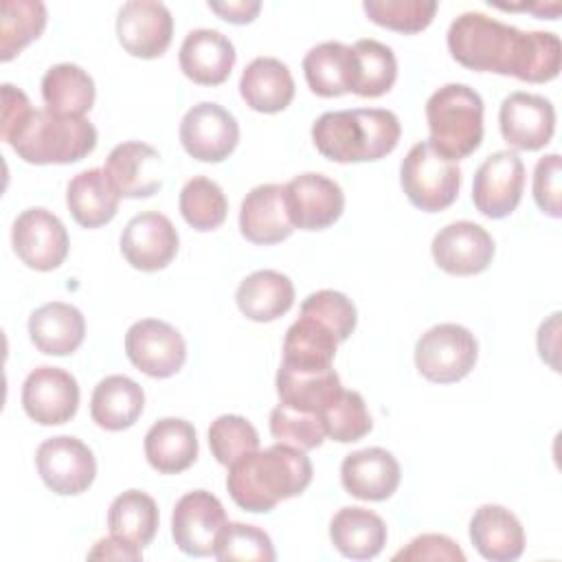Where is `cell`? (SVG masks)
<instances>
[{
	"label": "cell",
	"mask_w": 562,
	"mask_h": 562,
	"mask_svg": "<svg viewBox=\"0 0 562 562\" xmlns=\"http://www.w3.org/2000/svg\"><path fill=\"white\" fill-rule=\"evenodd\" d=\"M448 50L461 66L544 83L558 77L562 48L555 33L520 31L479 11L457 15L448 29Z\"/></svg>",
	"instance_id": "6da1fadb"
},
{
	"label": "cell",
	"mask_w": 562,
	"mask_h": 562,
	"mask_svg": "<svg viewBox=\"0 0 562 562\" xmlns=\"http://www.w3.org/2000/svg\"><path fill=\"white\" fill-rule=\"evenodd\" d=\"M312 461L305 450L279 441L263 450L257 448L228 465L226 487L235 505L266 514L281 501L303 494L312 483Z\"/></svg>",
	"instance_id": "7a4b0ae2"
},
{
	"label": "cell",
	"mask_w": 562,
	"mask_h": 562,
	"mask_svg": "<svg viewBox=\"0 0 562 562\" xmlns=\"http://www.w3.org/2000/svg\"><path fill=\"white\" fill-rule=\"evenodd\" d=\"M400 119L384 108L334 110L312 125L314 147L334 162L380 160L397 147Z\"/></svg>",
	"instance_id": "3957f363"
},
{
	"label": "cell",
	"mask_w": 562,
	"mask_h": 562,
	"mask_svg": "<svg viewBox=\"0 0 562 562\" xmlns=\"http://www.w3.org/2000/svg\"><path fill=\"white\" fill-rule=\"evenodd\" d=\"M7 143L24 162L70 165L97 147V130L86 116H59L44 108L33 110Z\"/></svg>",
	"instance_id": "277c9868"
},
{
	"label": "cell",
	"mask_w": 562,
	"mask_h": 562,
	"mask_svg": "<svg viewBox=\"0 0 562 562\" xmlns=\"http://www.w3.org/2000/svg\"><path fill=\"white\" fill-rule=\"evenodd\" d=\"M428 143L457 162L474 154L483 140V99L465 83H446L426 101Z\"/></svg>",
	"instance_id": "5b68a950"
},
{
	"label": "cell",
	"mask_w": 562,
	"mask_h": 562,
	"mask_svg": "<svg viewBox=\"0 0 562 562\" xmlns=\"http://www.w3.org/2000/svg\"><path fill=\"white\" fill-rule=\"evenodd\" d=\"M400 182L408 202L426 213L448 209L461 189V169L428 140L415 143L402 160Z\"/></svg>",
	"instance_id": "8992f818"
},
{
	"label": "cell",
	"mask_w": 562,
	"mask_h": 562,
	"mask_svg": "<svg viewBox=\"0 0 562 562\" xmlns=\"http://www.w3.org/2000/svg\"><path fill=\"white\" fill-rule=\"evenodd\" d=\"M474 334L457 323H439L424 331L415 345L417 371L437 384L463 380L476 364Z\"/></svg>",
	"instance_id": "52a82bcc"
},
{
	"label": "cell",
	"mask_w": 562,
	"mask_h": 562,
	"mask_svg": "<svg viewBox=\"0 0 562 562\" xmlns=\"http://www.w3.org/2000/svg\"><path fill=\"white\" fill-rule=\"evenodd\" d=\"M35 463L44 485L59 496L86 492L97 476L92 450L81 439L70 435L42 441L35 452Z\"/></svg>",
	"instance_id": "ba28073f"
},
{
	"label": "cell",
	"mask_w": 562,
	"mask_h": 562,
	"mask_svg": "<svg viewBox=\"0 0 562 562\" xmlns=\"http://www.w3.org/2000/svg\"><path fill=\"white\" fill-rule=\"evenodd\" d=\"M11 244L22 263L48 272L59 268L68 255V231L48 209L31 206L15 217Z\"/></svg>",
	"instance_id": "9c48e42d"
},
{
	"label": "cell",
	"mask_w": 562,
	"mask_h": 562,
	"mask_svg": "<svg viewBox=\"0 0 562 562\" xmlns=\"http://www.w3.org/2000/svg\"><path fill=\"white\" fill-rule=\"evenodd\" d=\"M525 187V165L512 149L487 156L472 182V202L479 213L492 220L507 217L516 211Z\"/></svg>",
	"instance_id": "30bf717a"
},
{
	"label": "cell",
	"mask_w": 562,
	"mask_h": 562,
	"mask_svg": "<svg viewBox=\"0 0 562 562\" xmlns=\"http://www.w3.org/2000/svg\"><path fill=\"white\" fill-rule=\"evenodd\" d=\"M125 353L145 375L171 378L187 360V345L173 325L158 318H143L127 329Z\"/></svg>",
	"instance_id": "8fae6325"
},
{
	"label": "cell",
	"mask_w": 562,
	"mask_h": 562,
	"mask_svg": "<svg viewBox=\"0 0 562 562\" xmlns=\"http://www.w3.org/2000/svg\"><path fill=\"white\" fill-rule=\"evenodd\" d=\"M180 143L195 160L220 162L228 158L239 143L237 119L220 103H195L180 121Z\"/></svg>",
	"instance_id": "7c38bea8"
},
{
	"label": "cell",
	"mask_w": 562,
	"mask_h": 562,
	"mask_svg": "<svg viewBox=\"0 0 562 562\" xmlns=\"http://www.w3.org/2000/svg\"><path fill=\"white\" fill-rule=\"evenodd\" d=\"M226 522L220 498L206 490H193L180 496L173 507L171 536L182 553L204 558L213 553Z\"/></svg>",
	"instance_id": "4fadbf2b"
},
{
	"label": "cell",
	"mask_w": 562,
	"mask_h": 562,
	"mask_svg": "<svg viewBox=\"0 0 562 562\" xmlns=\"http://www.w3.org/2000/svg\"><path fill=\"white\" fill-rule=\"evenodd\" d=\"M22 406L24 413L42 426L66 424L77 413L79 384L66 369L42 364L33 369L22 384Z\"/></svg>",
	"instance_id": "5bb4252c"
},
{
	"label": "cell",
	"mask_w": 562,
	"mask_h": 562,
	"mask_svg": "<svg viewBox=\"0 0 562 562\" xmlns=\"http://www.w3.org/2000/svg\"><path fill=\"white\" fill-rule=\"evenodd\" d=\"M285 206L294 228L323 231L345 211V193L323 173H299L285 184Z\"/></svg>",
	"instance_id": "9a60e30c"
},
{
	"label": "cell",
	"mask_w": 562,
	"mask_h": 562,
	"mask_svg": "<svg viewBox=\"0 0 562 562\" xmlns=\"http://www.w3.org/2000/svg\"><path fill=\"white\" fill-rule=\"evenodd\" d=\"M116 35L130 55L140 59H156L171 44V11L167 4L156 0H130L119 9Z\"/></svg>",
	"instance_id": "2e32d148"
},
{
	"label": "cell",
	"mask_w": 562,
	"mask_h": 562,
	"mask_svg": "<svg viewBox=\"0 0 562 562\" xmlns=\"http://www.w3.org/2000/svg\"><path fill=\"white\" fill-rule=\"evenodd\" d=\"M121 252L140 272H156L171 263L178 252V231L158 211L134 215L121 233Z\"/></svg>",
	"instance_id": "e0dca14e"
},
{
	"label": "cell",
	"mask_w": 562,
	"mask_h": 562,
	"mask_svg": "<svg viewBox=\"0 0 562 562\" xmlns=\"http://www.w3.org/2000/svg\"><path fill=\"white\" fill-rule=\"evenodd\" d=\"M498 125L507 145L522 151H538L555 132V110L549 99L516 90L503 99Z\"/></svg>",
	"instance_id": "ac0fdd59"
},
{
	"label": "cell",
	"mask_w": 562,
	"mask_h": 562,
	"mask_svg": "<svg viewBox=\"0 0 562 562\" xmlns=\"http://www.w3.org/2000/svg\"><path fill=\"white\" fill-rule=\"evenodd\" d=\"M430 252L435 263L448 274H479L492 263L494 239L481 224L461 220L443 226L432 237Z\"/></svg>",
	"instance_id": "d6986e66"
},
{
	"label": "cell",
	"mask_w": 562,
	"mask_h": 562,
	"mask_svg": "<svg viewBox=\"0 0 562 562\" xmlns=\"http://www.w3.org/2000/svg\"><path fill=\"white\" fill-rule=\"evenodd\" d=\"M239 231L259 246L288 239L294 226L285 206V184L268 182L250 189L239 206Z\"/></svg>",
	"instance_id": "ffe728a7"
},
{
	"label": "cell",
	"mask_w": 562,
	"mask_h": 562,
	"mask_svg": "<svg viewBox=\"0 0 562 562\" xmlns=\"http://www.w3.org/2000/svg\"><path fill=\"white\" fill-rule=\"evenodd\" d=\"M160 154L140 140L116 145L105 158V176L121 198H149L160 187Z\"/></svg>",
	"instance_id": "44dd1931"
},
{
	"label": "cell",
	"mask_w": 562,
	"mask_h": 562,
	"mask_svg": "<svg viewBox=\"0 0 562 562\" xmlns=\"http://www.w3.org/2000/svg\"><path fill=\"white\" fill-rule=\"evenodd\" d=\"M402 479L397 459L384 448H364L340 463V481L347 494L360 501H386Z\"/></svg>",
	"instance_id": "7402d4cb"
},
{
	"label": "cell",
	"mask_w": 562,
	"mask_h": 562,
	"mask_svg": "<svg viewBox=\"0 0 562 562\" xmlns=\"http://www.w3.org/2000/svg\"><path fill=\"white\" fill-rule=\"evenodd\" d=\"M237 53L233 42L215 29H193L184 35L180 46L182 72L200 86H220L228 79Z\"/></svg>",
	"instance_id": "603a6c76"
},
{
	"label": "cell",
	"mask_w": 562,
	"mask_h": 562,
	"mask_svg": "<svg viewBox=\"0 0 562 562\" xmlns=\"http://www.w3.org/2000/svg\"><path fill=\"white\" fill-rule=\"evenodd\" d=\"M474 549L492 562H514L525 551L520 520L503 505H481L470 520Z\"/></svg>",
	"instance_id": "cb8c5ba5"
},
{
	"label": "cell",
	"mask_w": 562,
	"mask_h": 562,
	"mask_svg": "<svg viewBox=\"0 0 562 562\" xmlns=\"http://www.w3.org/2000/svg\"><path fill=\"white\" fill-rule=\"evenodd\" d=\"M29 336L42 353L70 356L83 342L86 318L75 305L50 301L31 312Z\"/></svg>",
	"instance_id": "d4e9b609"
},
{
	"label": "cell",
	"mask_w": 562,
	"mask_h": 562,
	"mask_svg": "<svg viewBox=\"0 0 562 562\" xmlns=\"http://www.w3.org/2000/svg\"><path fill=\"white\" fill-rule=\"evenodd\" d=\"M239 94L250 110L277 114L294 99L292 72L277 57H255L239 77Z\"/></svg>",
	"instance_id": "484cf974"
},
{
	"label": "cell",
	"mask_w": 562,
	"mask_h": 562,
	"mask_svg": "<svg viewBox=\"0 0 562 562\" xmlns=\"http://www.w3.org/2000/svg\"><path fill=\"white\" fill-rule=\"evenodd\" d=\"M145 457L160 474H178L198 459V435L191 422L162 417L145 435Z\"/></svg>",
	"instance_id": "4316f807"
},
{
	"label": "cell",
	"mask_w": 562,
	"mask_h": 562,
	"mask_svg": "<svg viewBox=\"0 0 562 562\" xmlns=\"http://www.w3.org/2000/svg\"><path fill=\"white\" fill-rule=\"evenodd\" d=\"M303 72L310 90L318 97H340L353 92L356 53L342 42H323L303 57Z\"/></svg>",
	"instance_id": "83f0119b"
},
{
	"label": "cell",
	"mask_w": 562,
	"mask_h": 562,
	"mask_svg": "<svg viewBox=\"0 0 562 562\" xmlns=\"http://www.w3.org/2000/svg\"><path fill=\"white\" fill-rule=\"evenodd\" d=\"M336 334L310 314H299V318L288 327L283 338V367L299 371H321L329 369L338 347Z\"/></svg>",
	"instance_id": "f1b7e54d"
},
{
	"label": "cell",
	"mask_w": 562,
	"mask_h": 562,
	"mask_svg": "<svg viewBox=\"0 0 562 562\" xmlns=\"http://www.w3.org/2000/svg\"><path fill=\"white\" fill-rule=\"evenodd\" d=\"M119 200L121 195L99 167L79 171L66 189L68 211L83 228H99L108 224L119 211Z\"/></svg>",
	"instance_id": "f546056e"
},
{
	"label": "cell",
	"mask_w": 562,
	"mask_h": 562,
	"mask_svg": "<svg viewBox=\"0 0 562 562\" xmlns=\"http://www.w3.org/2000/svg\"><path fill=\"white\" fill-rule=\"evenodd\" d=\"M329 538L345 558L371 560L386 544V525L367 507H342L329 522Z\"/></svg>",
	"instance_id": "4dcf8cb0"
},
{
	"label": "cell",
	"mask_w": 562,
	"mask_h": 562,
	"mask_svg": "<svg viewBox=\"0 0 562 562\" xmlns=\"http://www.w3.org/2000/svg\"><path fill=\"white\" fill-rule=\"evenodd\" d=\"M235 301L246 318L270 323L294 305V285L279 270H257L239 283Z\"/></svg>",
	"instance_id": "1f68e13d"
},
{
	"label": "cell",
	"mask_w": 562,
	"mask_h": 562,
	"mask_svg": "<svg viewBox=\"0 0 562 562\" xmlns=\"http://www.w3.org/2000/svg\"><path fill=\"white\" fill-rule=\"evenodd\" d=\"M145 406V393L138 382L127 375L103 378L90 397L92 422L105 430H125L136 424Z\"/></svg>",
	"instance_id": "d6a6232c"
},
{
	"label": "cell",
	"mask_w": 562,
	"mask_h": 562,
	"mask_svg": "<svg viewBox=\"0 0 562 562\" xmlns=\"http://www.w3.org/2000/svg\"><path fill=\"white\" fill-rule=\"evenodd\" d=\"M342 393L340 375L329 367L321 371H299L279 367L277 371V395L279 402L310 413H321Z\"/></svg>",
	"instance_id": "836d02e7"
},
{
	"label": "cell",
	"mask_w": 562,
	"mask_h": 562,
	"mask_svg": "<svg viewBox=\"0 0 562 562\" xmlns=\"http://www.w3.org/2000/svg\"><path fill=\"white\" fill-rule=\"evenodd\" d=\"M94 81L77 64H55L42 77L46 110L59 116H83L94 103Z\"/></svg>",
	"instance_id": "e575fe53"
},
{
	"label": "cell",
	"mask_w": 562,
	"mask_h": 562,
	"mask_svg": "<svg viewBox=\"0 0 562 562\" xmlns=\"http://www.w3.org/2000/svg\"><path fill=\"white\" fill-rule=\"evenodd\" d=\"M108 527L112 536L143 549L158 531V505L149 494L127 490L112 501L108 509Z\"/></svg>",
	"instance_id": "d590c367"
},
{
	"label": "cell",
	"mask_w": 562,
	"mask_h": 562,
	"mask_svg": "<svg viewBox=\"0 0 562 562\" xmlns=\"http://www.w3.org/2000/svg\"><path fill=\"white\" fill-rule=\"evenodd\" d=\"M46 7L40 0H4L0 7V59H13L46 29Z\"/></svg>",
	"instance_id": "8d00e7d4"
},
{
	"label": "cell",
	"mask_w": 562,
	"mask_h": 562,
	"mask_svg": "<svg viewBox=\"0 0 562 562\" xmlns=\"http://www.w3.org/2000/svg\"><path fill=\"white\" fill-rule=\"evenodd\" d=\"M356 53V83L353 94L358 97H382L389 92L397 77V59L393 50L378 40H358Z\"/></svg>",
	"instance_id": "74e56055"
},
{
	"label": "cell",
	"mask_w": 562,
	"mask_h": 562,
	"mask_svg": "<svg viewBox=\"0 0 562 562\" xmlns=\"http://www.w3.org/2000/svg\"><path fill=\"white\" fill-rule=\"evenodd\" d=\"M180 213L191 228L213 231L226 220L228 202L215 180L193 176L180 191Z\"/></svg>",
	"instance_id": "f35d334b"
},
{
	"label": "cell",
	"mask_w": 562,
	"mask_h": 562,
	"mask_svg": "<svg viewBox=\"0 0 562 562\" xmlns=\"http://www.w3.org/2000/svg\"><path fill=\"white\" fill-rule=\"evenodd\" d=\"M209 446L217 463L233 465L248 452L259 448L257 428L241 415H220L209 426Z\"/></svg>",
	"instance_id": "ab89813d"
},
{
	"label": "cell",
	"mask_w": 562,
	"mask_h": 562,
	"mask_svg": "<svg viewBox=\"0 0 562 562\" xmlns=\"http://www.w3.org/2000/svg\"><path fill=\"white\" fill-rule=\"evenodd\" d=\"M327 437L340 443H351L369 435L373 428L364 397L358 391H345L323 411Z\"/></svg>",
	"instance_id": "60d3db41"
},
{
	"label": "cell",
	"mask_w": 562,
	"mask_h": 562,
	"mask_svg": "<svg viewBox=\"0 0 562 562\" xmlns=\"http://www.w3.org/2000/svg\"><path fill=\"white\" fill-rule=\"evenodd\" d=\"M270 432L274 439L301 450H314L327 437L321 413L290 408L281 402L270 413Z\"/></svg>",
	"instance_id": "b9f144b4"
},
{
	"label": "cell",
	"mask_w": 562,
	"mask_h": 562,
	"mask_svg": "<svg viewBox=\"0 0 562 562\" xmlns=\"http://www.w3.org/2000/svg\"><path fill=\"white\" fill-rule=\"evenodd\" d=\"M364 13L371 22L397 33L424 31L437 11V2L426 0H364Z\"/></svg>",
	"instance_id": "7bdbcfd3"
},
{
	"label": "cell",
	"mask_w": 562,
	"mask_h": 562,
	"mask_svg": "<svg viewBox=\"0 0 562 562\" xmlns=\"http://www.w3.org/2000/svg\"><path fill=\"white\" fill-rule=\"evenodd\" d=\"M213 555L222 562L226 560H255V562H272L277 558L270 536L244 522H226L217 536Z\"/></svg>",
	"instance_id": "ee69618b"
},
{
	"label": "cell",
	"mask_w": 562,
	"mask_h": 562,
	"mask_svg": "<svg viewBox=\"0 0 562 562\" xmlns=\"http://www.w3.org/2000/svg\"><path fill=\"white\" fill-rule=\"evenodd\" d=\"M301 314H310L318 318L323 325H327L336 338L342 342L347 340L358 321V312L353 301L336 290H318L312 292L303 303H301Z\"/></svg>",
	"instance_id": "f6af8a7d"
},
{
	"label": "cell",
	"mask_w": 562,
	"mask_h": 562,
	"mask_svg": "<svg viewBox=\"0 0 562 562\" xmlns=\"http://www.w3.org/2000/svg\"><path fill=\"white\" fill-rule=\"evenodd\" d=\"M560 154H547L533 169V200L542 213L560 217Z\"/></svg>",
	"instance_id": "bcb514c9"
},
{
	"label": "cell",
	"mask_w": 562,
	"mask_h": 562,
	"mask_svg": "<svg viewBox=\"0 0 562 562\" xmlns=\"http://www.w3.org/2000/svg\"><path fill=\"white\" fill-rule=\"evenodd\" d=\"M393 560H446L463 562L465 555L459 544L443 533H422L408 542L406 549L397 551Z\"/></svg>",
	"instance_id": "7dc6e473"
},
{
	"label": "cell",
	"mask_w": 562,
	"mask_h": 562,
	"mask_svg": "<svg viewBox=\"0 0 562 562\" xmlns=\"http://www.w3.org/2000/svg\"><path fill=\"white\" fill-rule=\"evenodd\" d=\"M31 112L33 108L29 97L20 88L11 83H2V125H0L2 140H7L9 134L18 130L29 119Z\"/></svg>",
	"instance_id": "c3c4849f"
},
{
	"label": "cell",
	"mask_w": 562,
	"mask_h": 562,
	"mask_svg": "<svg viewBox=\"0 0 562 562\" xmlns=\"http://www.w3.org/2000/svg\"><path fill=\"white\" fill-rule=\"evenodd\" d=\"M90 560H140L143 558V549L136 544H130L127 540L112 536L99 540L90 551H88Z\"/></svg>",
	"instance_id": "681fc988"
},
{
	"label": "cell",
	"mask_w": 562,
	"mask_h": 562,
	"mask_svg": "<svg viewBox=\"0 0 562 562\" xmlns=\"http://www.w3.org/2000/svg\"><path fill=\"white\" fill-rule=\"evenodd\" d=\"M209 9L222 20L233 24H248L257 18L261 2L257 0H228V2H209Z\"/></svg>",
	"instance_id": "f907efd6"
},
{
	"label": "cell",
	"mask_w": 562,
	"mask_h": 562,
	"mask_svg": "<svg viewBox=\"0 0 562 562\" xmlns=\"http://www.w3.org/2000/svg\"><path fill=\"white\" fill-rule=\"evenodd\" d=\"M501 9H509V11H533L547 20H555L558 13H560V4L558 2H551V4H496Z\"/></svg>",
	"instance_id": "816d5d0a"
}]
</instances>
